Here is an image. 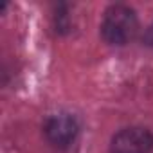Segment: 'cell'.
<instances>
[{
  "mask_svg": "<svg viewBox=\"0 0 153 153\" xmlns=\"http://www.w3.org/2000/svg\"><path fill=\"white\" fill-rule=\"evenodd\" d=\"M139 33V18L135 11L124 4L110 6L101 22V36L110 45H126Z\"/></svg>",
  "mask_w": 153,
  "mask_h": 153,
  "instance_id": "1",
  "label": "cell"
},
{
  "mask_svg": "<svg viewBox=\"0 0 153 153\" xmlns=\"http://www.w3.org/2000/svg\"><path fill=\"white\" fill-rule=\"evenodd\" d=\"M144 42H146L148 45H153V24L148 27V31H146V34H144Z\"/></svg>",
  "mask_w": 153,
  "mask_h": 153,
  "instance_id": "4",
  "label": "cell"
},
{
  "mask_svg": "<svg viewBox=\"0 0 153 153\" xmlns=\"http://www.w3.org/2000/svg\"><path fill=\"white\" fill-rule=\"evenodd\" d=\"M151 149L153 133L140 126L123 128L110 140V153H149Z\"/></svg>",
  "mask_w": 153,
  "mask_h": 153,
  "instance_id": "3",
  "label": "cell"
},
{
  "mask_svg": "<svg viewBox=\"0 0 153 153\" xmlns=\"http://www.w3.org/2000/svg\"><path fill=\"white\" fill-rule=\"evenodd\" d=\"M45 139L58 149H68L79 135V123L70 114H56L43 126Z\"/></svg>",
  "mask_w": 153,
  "mask_h": 153,
  "instance_id": "2",
  "label": "cell"
}]
</instances>
